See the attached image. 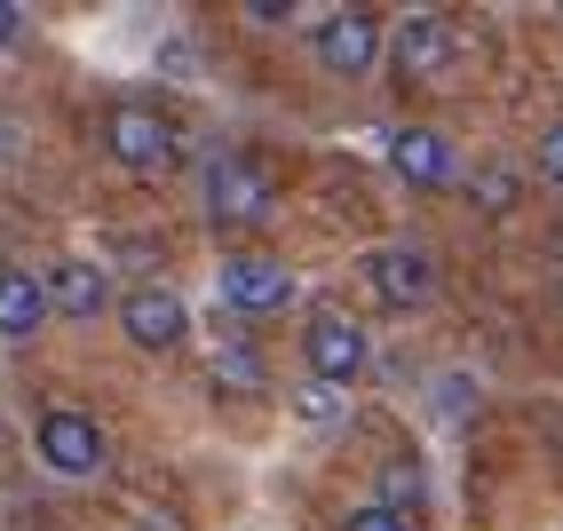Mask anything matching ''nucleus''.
<instances>
[{"label":"nucleus","instance_id":"obj_1","mask_svg":"<svg viewBox=\"0 0 563 531\" xmlns=\"http://www.w3.org/2000/svg\"><path fill=\"white\" fill-rule=\"evenodd\" d=\"M103 151L128 175H167L183 159V135H175L167 111H152V103H111L103 111Z\"/></svg>","mask_w":563,"mask_h":531},{"label":"nucleus","instance_id":"obj_2","mask_svg":"<svg viewBox=\"0 0 563 531\" xmlns=\"http://www.w3.org/2000/svg\"><path fill=\"white\" fill-rule=\"evenodd\" d=\"M214 294L231 301L239 318H271V310H286L302 286H294V270H286L278 254H222V262H214Z\"/></svg>","mask_w":563,"mask_h":531},{"label":"nucleus","instance_id":"obj_3","mask_svg":"<svg viewBox=\"0 0 563 531\" xmlns=\"http://www.w3.org/2000/svg\"><path fill=\"white\" fill-rule=\"evenodd\" d=\"M302 357H310V381H325V389H357V373H365V325L350 318V310H310V325H302Z\"/></svg>","mask_w":563,"mask_h":531},{"label":"nucleus","instance_id":"obj_4","mask_svg":"<svg viewBox=\"0 0 563 531\" xmlns=\"http://www.w3.org/2000/svg\"><path fill=\"white\" fill-rule=\"evenodd\" d=\"M310 48H318V64H325V71L357 80V71H373V64H382L389 32H382V16H373V9H333V16L310 32Z\"/></svg>","mask_w":563,"mask_h":531},{"label":"nucleus","instance_id":"obj_5","mask_svg":"<svg viewBox=\"0 0 563 531\" xmlns=\"http://www.w3.org/2000/svg\"><path fill=\"white\" fill-rule=\"evenodd\" d=\"M41 461L56 468V476H96L103 461H111V444H103V429L88 421V412H71V405H56V412H41Z\"/></svg>","mask_w":563,"mask_h":531},{"label":"nucleus","instance_id":"obj_6","mask_svg":"<svg viewBox=\"0 0 563 531\" xmlns=\"http://www.w3.org/2000/svg\"><path fill=\"white\" fill-rule=\"evenodd\" d=\"M207 214L231 222V231H246V222H271V175L222 151V159L207 167Z\"/></svg>","mask_w":563,"mask_h":531},{"label":"nucleus","instance_id":"obj_7","mask_svg":"<svg viewBox=\"0 0 563 531\" xmlns=\"http://www.w3.org/2000/svg\"><path fill=\"white\" fill-rule=\"evenodd\" d=\"M389 56H397V80H444V71H453V24H444L437 9L405 16L389 32Z\"/></svg>","mask_w":563,"mask_h":531},{"label":"nucleus","instance_id":"obj_8","mask_svg":"<svg viewBox=\"0 0 563 531\" xmlns=\"http://www.w3.org/2000/svg\"><path fill=\"white\" fill-rule=\"evenodd\" d=\"M365 278H373V294H382L389 310H421V301L437 294V262L421 246H373L365 254Z\"/></svg>","mask_w":563,"mask_h":531},{"label":"nucleus","instance_id":"obj_9","mask_svg":"<svg viewBox=\"0 0 563 531\" xmlns=\"http://www.w3.org/2000/svg\"><path fill=\"white\" fill-rule=\"evenodd\" d=\"M120 325H128L135 350H175V341L191 333V310H183L175 286H135V294L120 301Z\"/></svg>","mask_w":563,"mask_h":531},{"label":"nucleus","instance_id":"obj_10","mask_svg":"<svg viewBox=\"0 0 563 531\" xmlns=\"http://www.w3.org/2000/svg\"><path fill=\"white\" fill-rule=\"evenodd\" d=\"M389 167L412 182V191H437V182H453V143L437 128H397L389 135Z\"/></svg>","mask_w":563,"mask_h":531},{"label":"nucleus","instance_id":"obj_11","mask_svg":"<svg viewBox=\"0 0 563 531\" xmlns=\"http://www.w3.org/2000/svg\"><path fill=\"white\" fill-rule=\"evenodd\" d=\"M48 310H64V318H96L103 301H111V278H103V262H80V254H64V262H48Z\"/></svg>","mask_w":563,"mask_h":531},{"label":"nucleus","instance_id":"obj_12","mask_svg":"<svg viewBox=\"0 0 563 531\" xmlns=\"http://www.w3.org/2000/svg\"><path fill=\"white\" fill-rule=\"evenodd\" d=\"M48 318H56V310H48V286L9 262V270H0V341H32Z\"/></svg>","mask_w":563,"mask_h":531},{"label":"nucleus","instance_id":"obj_13","mask_svg":"<svg viewBox=\"0 0 563 531\" xmlns=\"http://www.w3.org/2000/svg\"><path fill=\"white\" fill-rule=\"evenodd\" d=\"M421 500H429V468L421 461H382V508L421 516Z\"/></svg>","mask_w":563,"mask_h":531},{"label":"nucleus","instance_id":"obj_14","mask_svg":"<svg viewBox=\"0 0 563 531\" xmlns=\"http://www.w3.org/2000/svg\"><path fill=\"white\" fill-rule=\"evenodd\" d=\"M286 405H294V421L302 429H333L350 412V389H325V381H302V389H286Z\"/></svg>","mask_w":563,"mask_h":531},{"label":"nucleus","instance_id":"obj_15","mask_svg":"<svg viewBox=\"0 0 563 531\" xmlns=\"http://www.w3.org/2000/svg\"><path fill=\"white\" fill-rule=\"evenodd\" d=\"M468 191H476V207L508 214V207H516V191H523V175H516V167H484V175L468 182Z\"/></svg>","mask_w":563,"mask_h":531},{"label":"nucleus","instance_id":"obj_16","mask_svg":"<svg viewBox=\"0 0 563 531\" xmlns=\"http://www.w3.org/2000/svg\"><path fill=\"white\" fill-rule=\"evenodd\" d=\"M159 71H167V80H199V41L167 32V41H159Z\"/></svg>","mask_w":563,"mask_h":531},{"label":"nucleus","instance_id":"obj_17","mask_svg":"<svg viewBox=\"0 0 563 531\" xmlns=\"http://www.w3.org/2000/svg\"><path fill=\"white\" fill-rule=\"evenodd\" d=\"M214 381H239V389H262V365H254V350H214Z\"/></svg>","mask_w":563,"mask_h":531},{"label":"nucleus","instance_id":"obj_18","mask_svg":"<svg viewBox=\"0 0 563 531\" xmlns=\"http://www.w3.org/2000/svg\"><path fill=\"white\" fill-rule=\"evenodd\" d=\"M342 531H412V516H397V508H382V500H365V508L342 516Z\"/></svg>","mask_w":563,"mask_h":531},{"label":"nucleus","instance_id":"obj_19","mask_svg":"<svg viewBox=\"0 0 563 531\" xmlns=\"http://www.w3.org/2000/svg\"><path fill=\"white\" fill-rule=\"evenodd\" d=\"M540 182H555V191H563V120L540 135Z\"/></svg>","mask_w":563,"mask_h":531},{"label":"nucleus","instance_id":"obj_20","mask_svg":"<svg viewBox=\"0 0 563 531\" xmlns=\"http://www.w3.org/2000/svg\"><path fill=\"white\" fill-rule=\"evenodd\" d=\"M444 412H468V373H453V381H444V397H437Z\"/></svg>","mask_w":563,"mask_h":531},{"label":"nucleus","instance_id":"obj_21","mask_svg":"<svg viewBox=\"0 0 563 531\" xmlns=\"http://www.w3.org/2000/svg\"><path fill=\"white\" fill-rule=\"evenodd\" d=\"M16 32H24V9H16V0H0V48H9Z\"/></svg>","mask_w":563,"mask_h":531}]
</instances>
